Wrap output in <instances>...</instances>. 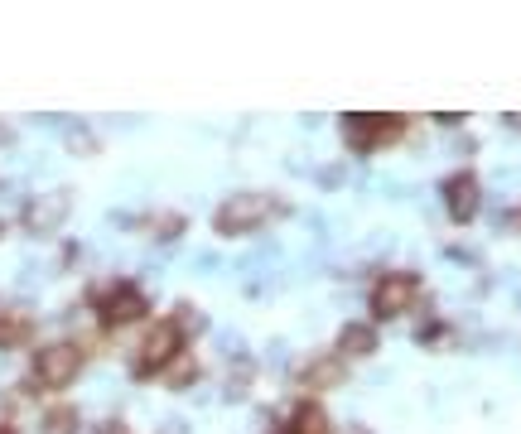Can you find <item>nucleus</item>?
I'll list each match as a JSON object with an SVG mask.
<instances>
[{
  "label": "nucleus",
  "instance_id": "obj_1",
  "mask_svg": "<svg viewBox=\"0 0 521 434\" xmlns=\"http://www.w3.org/2000/svg\"><path fill=\"white\" fill-rule=\"evenodd\" d=\"M275 217V198L266 193H237V198H227L218 208V232L222 237H247L256 227H266Z\"/></svg>",
  "mask_w": 521,
  "mask_h": 434
},
{
  "label": "nucleus",
  "instance_id": "obj_2",
  "mask_svg": "<svg viewBox=\"0 0 521 434\" xmlns=\"http://www.w3.org/2000/svg\"><path fill=\"white\" fill-rule=\"evenodd\" d=\"M415 295H420V275L391 271V275H382V280H377V290H372V314L386 324V319L406 314V309L415 304Z\"/></svg>",
  "mask_w": 521,
  "mask_h": 434
},
{
  "label": "nucleus",
  "instance_id": "obj_3",
  "mask_svg": "<svg viewBox=\"0 0 521 434\" xmlns=\"http://www.w3.org/2000/svg\"><path fill=\"white\" fill-rule=\"evenodd\" d=\"M401 131H406L401 116H343V140H348V150H357V155H367L372 145L401 136Z\"/></svg>",
  "mask_w": 521,
  "mask_h": 434
},
{
  "label": "nucleus",
  "instance_id": "obj_4",
  "mask_svg": "<svg viewBox=\"0 0 521 434\" xmlns=\"http://www.w3.org/2000/svg\"><path fill=\"white\" fill-rule=\"evenodd\" d=\"M78 372H83V353L73 343H54V348L34 353V377L44 381V386H68Z\"/></svg>",
  "mask_w": 521,
  "mask_h": 434
},
{
  "label": "nucleus",
  "instance_id": "obj_5",
  "mask_svg": "<svg viewBox=\"0 0 521 434\" xmlns=\"http://www.w3.org/2000/svg\"><path fill=\"white\" fill-rule=\"evenodd\" d=\"M179 357V333H174V324L155 328L145 343H140V357H136V377H155V372H165L169 362Z\"/></svg>",
  "mask_w": 521,
  "mask_h": 434
},
{
  "label": "nucleus",
  "instance_id": "obj_6",
  "mask_svg": "<svg viewBox=\"0 0 521 434\" xmlns=\"http://www.w3.org/2000/svg\"><path fill=\"white\" fill-rule=\"evenodd\" d=\"M444 208L454 222H473L478 208H483V189H478V179L473 174H454V179H444Z\"/></svg>",
  "mask_w": 521,
  "mask_h": 434
},
{
  "label": "nucleus",
  "instance_id": "obj_7",
  "mask_svg": "<svg viewBox=\"0 0 521 434\" xmlns=\"http://www.w3.org/2000/svg\"><path fill=\"white\" fill-rule=\"evenodd\" d=\"M63 217H68V198H29L25 227L34 232V237H44V232H54Z\"/></svg>",
  "mask_w": 521,
  "mask_h": 434
},
{
  "label": "nucleus",
  "instance_id": "obj_8",
  "mask_svg": "<svg viewBox=\"0 0 521 434\" xmlns=\"http://www.w3.org/2000/svg\"><path fill=\"white\" fill-rule=\"evenodd\" d=\"M140 314H145V295H140V290H131V285H121V290H116V295L102 304V319H107L111 328L136 324Z\"/></svg>",
  "mask_w": 521,
  "mask_h": 434
},
{
  "label": "nucleus",
  "instance_id": "obj_9",
  "mask_svg": "<svg viewBox=\"0 0 521 434\" xmlns=\"http://www.w3.org/2000/svg\"><path fill=\"white\" fill-rule=\"evenodd\" d=\"M343 377H348L343 357H314V362L304 367V386H309V391H333V386H343Z\"/></svg>",
  "mask_w": 521,
  "mask_h": 434
},
{
  "label": "nucleus",
  "instance_id": "obj_10",
  "mask_svg": "<svg viewBox=\"0 0 521 434\" xmlns=\"http://www.w3.org/2000/svg\"><path fill=\"white\" fill-rule=\"evenodd\" d=\"M377 353V328L372 324H348L338 333V357H372Z\"/></svg>",
  "mask_w": 521,
  "mask_h": 434
},
{
  "label": "nucleus",
  "instance_id": "obj_11",
  "mask_svg": "<svg viewBox=\"0 0 521 434\" xmlns=\"http://www.w3.org/2000/svg\"><path fill=\"white\" fill-rule=\"evenodd\" d=\"M295 434H329V415L319 410V401H304L295 410Z\"/></svg>",
  "mask_w": 521,
  "mask_h": 434
},
{
  "label": "nucleus",
  "instance_id": "obj_12",
  "mask_svg": "<svg viewBox=\"0 0 521 434\" xmlns=\"http://www.w3.org/2000/svg\"><path fill=\"white\" fill-rule=\"evenodd\" d=\"M44 434H78V410H49L44 415Z\"/></svg>",
  "mask_w": 521,
  "mask_h": 434
},
{
  "label": "nucleus",
  "instance_id": "obj_13",
  "mask_svg": "<svg viewBox=\"0 0 521 434\" xmlns=\"http://www.w3.org/2000/svg\"><path fill=\"white\" fill-rule=\"evenodd\" d=\"M165 381H169V386H189V381H193V357H184V353L174 357V362L165 367Z\"/></svg>",
  "mask_w": 521,
  "mask_h": 434
},
{
  "label": "nucleus",
  "instance_id": "obj_14",
  "mask_svg": "<svg viewBox=\"0 0 521 434\" xmlns=\"http://www.w3.org/2000/svg\"><path fill=\"white\" fill-rule=\"evenodd\" d=\"M29 319H20V314H5L0 309V343H15V338H25Z\"/></svg>",
  "mask_w": 521,
  "mask_h": 434
},
{
  "label": "nucleus",
  "instance_id": "obj_15",
  "mask_svg": "<svg viewBox=\"0 0 521 434\" xmlns=\"http://www.w3.org/2000/svg\"><path fill=\"white\" fill-rule=\"evenodd\" d=\"M193 328H203V319H198V309H189V304H179V319H174V333L184 338V333H193Z\"/></svg>",
  "mask_w": 521,
  "mask_h": 434
},
{
  "label": "nucleus",
  "instance_id": "obj_16",
  "mask_svg": "<svg viewBox=\"0 0 521 434\" xmlns=\"http://www.w3.org/2000/svg\"><path fill=\"white\" fill-rule=\"evenodd\" d=\"M97 434H126V430H121V425H102V430H97Z\"/></svg>",
  "mask_w": 521,
  "mask_h": 434
},
{
  "label": "nucleus",
  "instance_id": "obj_17",
  "mask_svg": "<svg viewBox=\"0 0 521 434\" xmlns=\"http://www.w3.org/2000/svg\"><path fill=\"white\" fill-rule=\"evenodd\" d=\"M0 145H10V126H0Z\"/></svg>",
  "mask_w": 521,
  "mask_h": 434
},
{
  "label": "nucleus",
  "instance_id": "obj_18",
  "mask_svg": "<svg viewBox=\"0 0 521 434\" xmlns=\"http://www.w3.org/2000/svg\"><path fill=\"white\" fill-rule=\"evenodd\" d=\"M507 126H512V131H521V116H507Z\"/></svg>",
  "mask_w": 521,
  "mask_h": 434
},
{
  "label": "nucleus",
  "instance_id": "obj_19",
  "mask_svg": "<svg viewBox=\"0 0 521 434\" xmlns=\"http://www.w3.org/2000/svg\"><path fill=\"white\" fill-rule=\"evenodd\" d=\"M348 434H367V430H362V425H348Z\"/></svg>",
  "mask_w": 521,
  "mask_h": 434
},
{
  "label": "nucleus",
  "instance_id": "obj_20",
  "mask_svg": "<svg viewBox=\"0 0 521 434\" xmlns=\"http://www.w3.org/2000/svg\"><path fill=\"white\" fill-rule=\"evenodd\" d=\"M0 434H15V430H0Z\"/></svg>",
  "mask_w": 521,
  "mask_h": 434
}]
</instances>
